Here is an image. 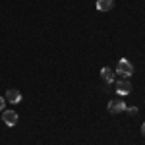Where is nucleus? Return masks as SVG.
I'll return each mask as SVG.
<instances>
[{
  "label": "nucleus",
  "instance_id": "f257e3e1",
  "mask_svg": "<svg viewBox=\"0 0 145 145\" xmlns=\"http://www.w3.org/2000/svg\"><path fill=\"white\" fill-rule=\"evenodd\" d=\"M116 74H120L122 78H130V76L134 74V66H132V62H130V60H126V58H122V60L118 62Z\"/></svg>",
  "mask_w": 145,
  "mask_h": 145
},
{
  "label": "nucleus",
  "instance_id": "f03ea898",
  "mask_svg": "<svg viewBox=\"0 0 145 145\" xmlns=\"http://www.w3.org/2000/svg\"><path fill=\"white\" fill-rule=\"evenodd\" d=\"M4 99H6V103L18 105V103L22 101V93H20L18 89H8V91H6V97H4Z\"/></svg>",
  "mask_w": 145,
  "mask_h": 145
},
{
  "label": "nucleus",
  "instance_id": "7ed1b4c3",
  "mask_svg": "<svg viewBox=\"0 0 145 145\" xmlns=\"http://www.w3.org/2000/svg\"><path fill=\"white\" fill-rule=\"evenodd\" d=\"M126 108H128V106H126V103H124V101H112V103H108V112H110V114L124 112Z\"/></svg>",
  "mask_w": 145,
  "mask_h": 145
},
{
  "label": "nucleus",
  "instance_id": "20e7f679",
  "mask_svg": "<svg viewBox=\"0 0 145 145\" xmlns=\"http://www.w3.org/2000/svg\"><path fill=\"white\" fill-rule=\"evenodd\" d=\"M116 91H118V95H128V93H132V83L128 79H120L116 83Z\"/></svg>",
  "mask_w": 145,
  "mask_h": 145
},
{
  "label": "nucleus",
  "instance_id": "39448f33",
  "mask_svg": "<svg viewBox=\"0 0 145 145\" xmlns=\"http://www.w3.org/2000/svg\"><path fill=\"white\" fill-rule=\"evenodd\" d=\"M2 120L8 124V126H16L18 114H16V110H2Z\"/></svg>",
  "mask_w": 145,
  "mask_h": 145
},
{
  "label": "nucleus",
  "instance_id": "423d86ee",
  "mask_svg": "<svg viewBox=\"0 0 145 145\" xmlns=\"http://www.w3.org/2000/svg\"><path fill=\"white\" fill-rule=\"evenodd\" d=\"M114 6V0H97V10L99 12H110Z\"/></svg>",
  "mask_w": 145,
  "mask_h": 145
},
{
  "label": "nucleus",
  "instance_id": "0eeeda50",
  "mask_svg": "<svg viewBox=\"0 0 145 145\" xmlns=\"http://www.w3.org/2000/svg\"><path fill=\"white\" fill-rule=\"evenodd\" d=\"M101 78L105 79V83H112V81H114V72H112L108 66H105L101 70Z\"/></svg>",
  "mask_w": 145,
  "mask_h": 145
},
{
  "label": "nucleus",
  "instance_id": "6e6552de",
  "mask_svg": "<svg viewBox=\"0 0 145 145\" xmlns=\"http://www.w3.org/2000/svg\"><path fill=\"white\" fill-rule=\"evenodd\" d=\"M4 106H6V99H4V97H0V110H6Z\"/></svg>",
  "mask_w": 145,
  "mask_h": 145
},
{
  "label": "nucleus",
  "instance_id": "1a4fd4ad",
  "mask_svg": "<svg viewBox=\"0 0 145 145\" xmlns=\"http://www.w3.org/2000/svg\"><path fill=\"white\" fill-rule=\"evenodd\" d=\"M126 112H128V114H135L137 108H135V106H130V108H126Z\"/></svg>",
  "mask_w": 145,
  "mask_h": 145
},
{
  "label": "nucleus",
  "instance_id": "9d476101",
  "mask_svg": "<svg viewBox=\"0 0 145 145\" xmlns=\"http://www.w3.org/2000/svg\"><path fill=\"white\" fill-rule=\"evenodd\" d=\"M141 134L145 135V122H143V126H141Z\"/></svg>",
  "mask_w": 145,
  "mask_h": 145
}]
</instances>
